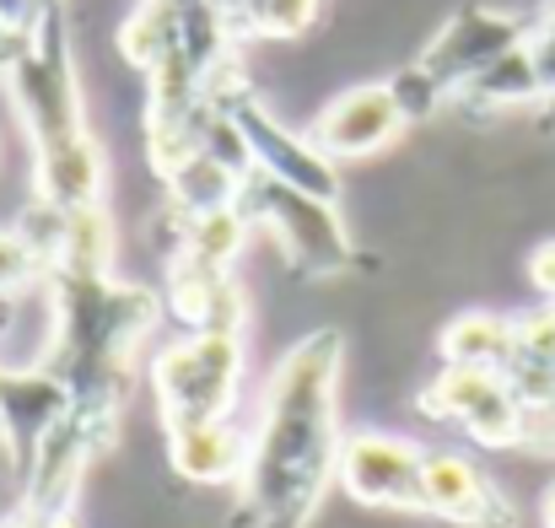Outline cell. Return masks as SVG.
<instances>
[{"instance_id":"obj_1","label":"cell","mask_w":555,"mask_h":528,"mask_svg":"<svg viewBox=\"0 0 555 528\" xmlns=\"http://www.w3.org/2000/svg\"><path fill=\"white\" fill-rule=\"evenodd\" d=\"M340 372L346 335L313 330L275 361L248 426L237 513L248 528H308L340 469Z\"/></svg>"},{"instance_id":"obj_6","label":"cell","mask_w":555,"mask_h":528,"mask_svg":"<svg viewBox=\"0 0 555 528\" xmlns=\"http://www.w3.org/2000/svg\"><path fill=\"white\" fill-rule=\"evenodd\" d=\"M421 469L426 448L393 432H351L340 442L335 486L377 513H421Z\"/></svg>"},{"instance_id":"obj_8","label":"cell","mask_w":555,"mask_h":528,"mask_svg":"<svg viewBox=\"0 0 555 528\" xmlns=\"http://www.w3.org/2000/svg\"><path fill=\"white\" fill-rule=\"evenodd\" d=\"M404 125H410V114H404L393 81H362V87L335 92L319 108V119L308 125V141L330 163H367L404 136Z\"/></svg>"},{"instance_id":"obj_12","label":"cell","mask_w":555,"mask_h":528,"mask_svg":"<svg viewBox=\"0 0 555 528\" xmlns=\"http://www.w3.org/2000/svg\"><path fill=\"white\" fill-rule=\"evenodd\" d=\"M518 340V319H496V313H464L442 330V366H486L502 372Z\"/></svg>"},{"instance_id":"obj_4","label":"cell","mask_w":555,"mask_h":528,"mask_svg":"<svg viewBox=\"0 0 555 528\" xmlns=\"http://www.w3.org/2000/svg\"><path fill=\"white\" fill-rule=\"evenodd\" d=\"M243 330H199L184 340H168L152 356V394L163 410V426H199L227 421L243 388Z\"/></svg>"},{"instance_id":"obj_9","label":"cell","mask_w":555,"mask_h":528,"mask_svg":"<svg viewBox=\"0 0 555 528\" xmlns=\"http://www.w3.org/2000/svg\"><path fill=\"white\" fill-rule=\"evenodd\" d=\"M232 125H237L248 157H254V173L281 178V183L308 189V194H319V199H340V163H330V157L308 141V130H302V136L286 130V125H281L275 114H264V103H254L248 92L232 103Z\"/></svg>"},{"instance_id":"obj_7","label":"cell","mask_w":555,"mask_h":528,"mask_svg":"<svg viewBox=\"0 0 555 528\" xmlns=\"http://www.w3.org/2000/svg\"><path fill=\"white\" fill-rule=\"evenodd\" d=\"M70 404L76 394L54 366H0V453L16 486L27 480L38 448L54 437Z\"/></svg>"},{"instance_id":"obj_11","label":"cell","mask_w":555,"mask_h":528,"mask_svg":"<svg viewBox=\"0 0 555 528\" xmlns=\"http://www.w3.org/2000/svg\"><path fill=\"white\" fill-rule=\"evenodd\" d=\"M168 464L179 480L199 486V491H216V486L237 491L243 469H248V426H237L232 415L179 426V432H168Z\"/></svg>"},{"instance_id":"obj_14","label":"cell","mask_w":555,"mask_h":528,"mask_svg":"<svg viewBox=\"0 0 555 528\" xmlns=\"http://www.w3.org/2000/svg\"><path fill=\"white\" fill-rule=\"evenodd\" d=\"M43 528H76V518H70V513H60V518H43Z\"/></svg>"},{"instance_id":"obj_3","label":"cell","mask_w":555,"mask_h":528,"mask_svg":"<svg viewBox=\"0 0 555 528\" xmlns=\"http://www.w3.org/2000/svg\"><path fill=\"white\" fill-rule=\"evenodd\" d=\"M243 216L254 232L275 237V248L292 259L297 275L308 281H335L357 265V248H351V232L335 210V199H319L308 189H292L281 178L254 173L237 194Z\"/></svg>"},{"instance_id":"obj_5","label":"cell","mask_w":555,"mask_h":528,"mask_svg":"<svg viewBox=\"0 0 555 528\" xmlns=\"http://www.w3.org/2000/svg\"><path fill=\"white\" fill-rule=\"evenodd\" d=\"M421 410L431 421L459 426L480 448H524V432H529L524 399L513 394L502 372H486V366H442L437 383L421 394Z\"/></svg>"},{"instance_id":"obj_10","label":"cell","mask_w":555,"mask_h":528,"mask_svg":"<svg viewBox=\"0 0 555 528\" xmlns=\"http://www.w3.org/2000/svg\"><path fill=\"white\" fill-rule=\"evenodd\" d=\"M421 513L453 528H518V513L496 491V480L480 464H469L464 453H448V448H426Z\"/></svg>"},{"instance_id":"obj_13","label":"cell","mask_w":555,"mask_h":528,"mask_svg":"<svg viewBox=\"0 0 555 528\" xmlns=\"http://www.w3.org/2000/svg\"><path fill=\"white\" fill-rule=\"evenodd\" d=\"M529 275H534V286L545 292L555 302V243H545V248H534V259H529Z\"/></svg>"},{"instance_id":"obj_2","label":"cell","mask_w":555,"mask_h":528,"mask_svg":"<svg viewBox=\"0 0 555 528\" xmlns=\"http://www.w3.org/2000/svg\"><path fill=\"white\" fill-rule=\"evenodd\" d=\"M11 87V103L33 136L38 157V199L54 210H87L103 205V146L92 141L87 103L70 65L65 11L54 5L33 38H22L0 70Z\"/></svg>"}]
</instances>
